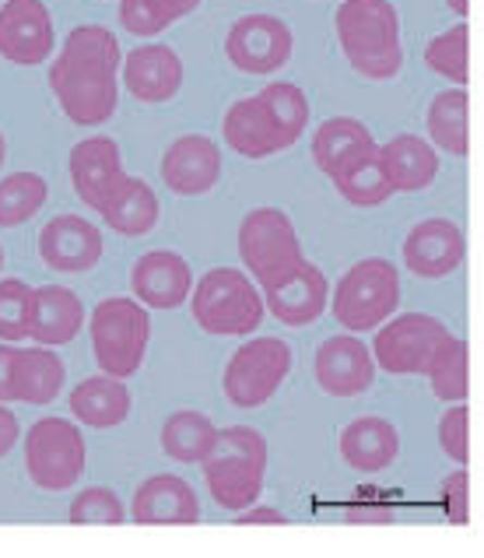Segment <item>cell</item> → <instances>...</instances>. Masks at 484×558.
Returning <instances> with one entry per match:
<instances>
[{"instance_id": "1", "label": "cell", "mask_w": 484, "mask_h": 558, "mask_svg": "<svg viewBox=\"0 0 484 558\" xmlns=\"http://www.w3.org/2000/svg\"><path fill=\"white\" fill-rule=\"evenodd\" d=\"M120 39L106 25H77L50 63V88L63 117L77 126H102L120 106Z\"/></svg>"}, {"instance_id": "2", "label": "cell", "mask_w": 484, "mask_h": 558, "mask_svg": "<svg viewBox=\"0 0 484 558\" xmlns=\"http://www.w3.org/2000/svg\"><path fill=\"white\" fill-rule=\"evenodd\" d=\"M310 99L292 82H270L264 92L229 106L221 120V137L242 158H270L288 151L305 134Z\"/></svg>"}, {"instance_id": "3", "label": "cell", "mask_w": 484, "mask_h": 558, "mask_svg": "<svg viewBox=\"0 0 484 558\" xmlns=\"http://www.w3.org/2000/svg\"><path fill=\"white\" fill-rule=\"evenodd\" d=\"M337 43L348 63L368 82H390L403 68L400 14L390 0H341L334 14Z\"/></svg>"}, {"instance_id": "4", "label": "cell", "mask_w": 484, "mask_h": 558, "mask_svg": "<svg viewBox=\"0 0 484 558\" xmlns=\"http://www.w3.org/2000/svg\"><path fill=\"white\" fill-rule=\"evenodd\" d=\"M204 482L211 499L221 509H242L256 506L264 492V474H267V439L250 425H229L218 428V442L211 457L204 460Z\"/></svg>"}, {"instance_id": "5", "label": "cell", "mask_w": 484, "mask_h": 558, "mask_svg": "<svg viewBox=\"0 0 484 558\" xmlns=\"http://www.w3.org/2000/svg\"><path fill=\"white\" fill-rule=\"evenodd\" d=\"M190 313L215 338H250L264 324V295L239 267H211L193 284Z\"/></svg>"}, {"instance_id": "6", "label": "cell", "mask_w": 484, "mask_h": 558, "mask_svg": "<svg viewBox=\"0 0 484 558\" xmlns=\"http://www.w3.org/2000/svg\"><path fill=\"white\" fill-rule=\"evenodd\" d=\"M92 352L102 376L126 379L134 376L152 341V316L131 295H109L88 316Z\"/></svg>"}, {"instance_id": "7", "label": "cell", "mask_w": 484, "mask_h": 558, "mask_svg": "<svg viewBox=\"0 0 484 558\" xmlns=\"http://www.w3.org/2000/svg\"><path fill=\"white\" fill-rule=\"evenodd\" d=\"M327 306L348 333L379 330L400 306V270L386 257H365L344 270Z\"/></svg>"}, {"instance_id": "8", "label": "cell", "mask_w": 484, "mask_h": 558, "mask_svg": "<svg viewBox=\"0 0 484 558\" xmlns=\"http://www.w3.org/2000/svg\"><path fill=\"white\" fill-rule=\"evenodd\" d=\"M239 257L250 267L253 284L261 292L292 278L305 264V253L299 243V232L281 207H253L239 226Z\"/></svg>"}, {"instance_id": "9", "label": "cell", "mask_w": 484, "mask_h": 558, "mask_svg": "<svg viewBox=\"0 0 484 558\" xmlns=\"http://www.w3.org/2000/svg\"><path fill=\"white\" fill-rule=\"evenodd\" d=\"M88 446L81 428L68 418H39L25 433V471L43 492H68L81 482Z\"/></svg>"}, {"instance_id": "10", "label": "cell", "mask_w": 484, "mask_h": 558, "mask_svg": "<svg viewBox=\"0 0 484 558\" xmlns=\"http://www.w3.org/2000/svg\"><path fill=\"white\" fill-rule=\"evenodd\" d=\"M288 373H292V348L281 338H253L232 352L221 373V387L239 411H256L281 390Z\"/></svg>"}, {"instance_id": "11", "label": "cell", "mask_w": 484, "mask_h": 558, "mask_svg": "<svg viewBox=\"0 0 484 558\" xmlns=\"http://www.w3.org/2000/svg\"><path fill=\"white\" fill-rule=\"evenodd\" d=\"M449 338H453V330L439 316L400 313L376 330V341L368 352H373V362L379 369L390 376H418L428 369V362Z\"/></svg>"}, {"instance_id": "12", "label": "cell", "mask_w": 484, "mask_h": 558, "mask_svg": "<svg viewBox=\"0 0 484 558\" xmlns=\"http://www.w3.org/2000/svg\"><path fill=\"white\" fill-rule=\"evenodd\" d=\"M292 28L278 14H242L225 36V57L242 74H274L292 60Z\"/></svg>"}, {"instance_id": "13", "label": "cell", "mask_w": 484, "mask_h": 558, "mask_svg": "<svg viewBox=\"0 0 484 558\" xmlns=\"http://www.w3.org/2000/svg\"><path fill=\"white\" fill-rule=\"evenodd\" d=\"M53 14L43 0H4L0 4V57L19 68H39L53 57Z\"/></svg>"}, {"instance_id": "14", "label": "cell", "mask_w": 484, "mask_h": 558, "mask_svg": "<svg viewBox=\"0 0 484 558\" xmlns=\"http://www.w3.org/2000/svg\"><path fill=\"white\" fill-rule=\"evenodd\" d=\"M102 232L81 215H57L39 229V257L60 275H85L102 260Z\"/></svg>"}, {"instance_id": "15", "label": "cell", "mask_w": 484, "mask_h": 558, "mask_svg": "<svg viewBox=\"0 0 484 558\" xmlns=\"http://www.w3.org/2000/svg\"><path fill=\"white\" fill-rule=\"evenodd\" d=\"M161 183L180 197L211 194L221 180V148L207 134H183L161 155Z\"/></svg>"}, {"instance_id": "16", "label": "cell", "mask_w": 484, "mask_h": 558, "mask_svg": "<svg viewBox=\"0 0 484 558\" xmlns=\"http://www.w3.org/2000/svg\"><path fill=\"white\" fill-rule=\"evenodd\" d=\"M313 373L323 393L330 397H359L373 387L376 379V362L368 344L359 333H337L319 344Z\"/></svg>"}, {"instance_id": "17", "label": "cell", "mask_w": 484, "mask_h": 558, "mask_svg": "<svg viewBox=\"0 0 484 558\" xmlns=\"http://www.w3.org/2000/svg\"><path fill=\"white\" fill-rule=\"evenodd\" d=\"M68 169H71L74 194L81 197V204H88L92 211H102V204L112 197V190L126 180L120 145L106 134L77 141L71 148Z\"/></svg>"}, {"instance_id": "18", "label": "cell", "mask_w": 484, "mask_h": 558, "mask_svg": "<svg viewBox=\"0 0 484 558\" xmlns=\"http://www.w3.org/2000/svg\"><path fill=\"white\" fill-rule=\"evenodd\" d=\"M467 239L463 229L449 218H425L403 239V267L414 278H446L463 264Z\"/></svg>"}, {"instance_id": "19", "label": "cell", "mask_w": 484, "mask_h": 558, "mask_svg": "<svg viewBox=\"0 0 484 558\" xmlns=\"http://www.w3.org/2000/svg\"><path fill=\"white\" fill-rule=\"evenodd\" d=\"M131 520L141 527H190L201 520V499L180 474H152L134 492Z\"/></svg>"}, {"instance_id": "20", "label": "cell", "mask_w": 484, "mask_h": 558, "mask_svg": "<svg viewBox=\"0 0 484 558\" xmlns=\"http://www.w3.org/2000/svg\"><path fill=\"white\" fill-rule=\"evenodd\" d=\"M123 85L137 102H169L183 88V60L166 43H144L131 50L120 63Z\"/></svg>"}, {"instance_id": "21", "label": "cell", "mask_w": 484, "mask_h": 558, "mask_svg": "<svg viewBox=\"0 0 484 558\" xmlns=\"http://www.w3.org/2000/svg\"><path fill=\"white\" fill-rule=\"evenodd\" d=\"M131 289L144 310H180L193 292V270L172 250H152L131 267Z\"/></svg>"}, {"instance_id": "22", "label": "cell", "mask_w": 484, "mask_h": 558, "mask_svg": "<svg viewBox=\"0 0 484 558\" xmlns=\"http://www.w3.org/2000/svg\"><path fill=\"white\" fill-rule=\"evenodd\" d=\"M264 306L274 313V320L285 327H313L323 313H327L330 302V281L327 275L305 260L292 278H285L281 284L261 292Z\"/></svg>"}, {"instance_id": "23", "label": "cell", "mask_w": 484, "mask_h": 558, "mask_svg": "<svg viewBox=\"0 0 484 558\" xmlns=\"http://www.w3.org/2000/svg\"><path fill=\"white\" fill-rule=\"evenodd\" d=\"M85 324H88V313L81 306V295L68 289V284H43V289H32L28 338L39 348L71 344Z\"/></svg>"}, {"instance_id": "24", "label": "cell", "mask_w": 484, "mask_h": 558, "mask_svg": "<svg viewBox=\"0 0 484 558\" xmlns=\"http://www.w3.org/2000/svg\"><path fill=\"white\" fill-rule=\"evenodd\" d=\"M379 166L390 180L394 194H418L439 177V151L418 134H397L379 145Z\"/></svg>"}, {"instance_id": "25", "label": "cell", "mask_w": 484, "mask_h": 558, "mask_svg": "<svg viewBox=\"0 0 484 558\" xmlns=\"http://www.w3.org/2000/svg\"><path fill=\"white\" fill-rule=\"evenodd\" d=\"M63 379H68V365L53 352V348H19L11 362V401L22 404H53Z\"/></svg>"}, {"instance_id": "26", "label": "cell", "mask_w": 484, "mask_h": 558, "mask_svg": "<svg viewBox=\"0 0 484 558\" xmlns=\"http://www.w3.org/2000/svg\"><path fill=\"white\" fill-rule=\"evenodd\" d=\"M400 453V436L397 428L379 418V414H362L341 433V457L351 471L362 474H379L397 460Z\"/></svg>"}, {"instance_id": "27", "label": "cell", "mask_w": 484, "mask_h": 558, "mask_svg": "<svg viewBox=\"0 0 484 558\" xmlns=\"http://www.w3.org/2000/svg\"><path fill=\"white\" fill-rule=\"evenodd\" d=\"M71 414L88 428H117L131 414V390L123 379L88 376L71 390Z\"/></svg>"}, {"instance_id": "28", "label": "cell", "mask_w": 484, "mask_h": 558, "mask_svg": "<svg viewBox=\"0 0 484 558\" xmlns=\"http://www.w3.org/2000/svg\"><path fill=\"white\" fill-rule=\"evenodd\" d=\"M330 180L348 204L354 207H379L394 197V186L379 166V145L348 155L341 166L330 172Z\"/></svg>"}, {"instance_id": "29", "label": "cell", "mask_w": 484, "mask_h": 558, "mask_svg": "<svg viewBox=\"0 0 484 558\" xmlns=\"http://www.w3.org/2000/svg\"><path fill=\"white\" fill-rule=\"evenodd\" d=\"M158 194L141 177H126L102 204V221L120 235H148L158 226Z\"/></svg>"}, {"instance_id": "30", "label": "cell", "mask_w": 484, "mask_h": 558, "mask_svg": "<svg viewBox=\"0 0 484 558\" xmlns=\"http://www.w3.org/2000/svg\"><path fill=\"white\" fill-rule=\"evenodd\" d=\"M467 113H471V95L467 88H446L428 102V145L435 151L467 158L471 151V126H467Z\"/></svg>"}, {"instance_id": "31", "label": "cell", "mask_w": 484, "mask_h": 558, "mask_svg": "<svg viewBox=\"0 0 484 558\" xmlns=\"http://www.w3.org/2000/svg\"><path fill=\"white\" fill-rule=\"evenodd\" d=\"M218 442V425L204 411H172L161 425V450L180 464H204Z\"/></svg>"}, {"instance_id": "32", "label": "cell", "mask_w": 484, "mask_h": 558, "mask_svg": "<svg viewBox=\"0 0 484 558\" xmlns=\"http://www.w3.org/2000/svg\"><path fill=\"white\" fill-rule=\"evenodd\" d=\"M373 145H376V137L362 120L330 117V120H323L313 134V162L319 166L323 177H330L348 155L362 151V148H373Z\"/></svg>"}, {"instance_id": "33", "label": "cell", "mask_w": 484, "mask_h": 558, "mask_svg": "<svg viewBox=\"0 0 484 558\" xmlns=\"http://www.w3.org/2000/svg\"><path fill=\"white\" fill-rule=\"evenodd\" d=\"M46 197H50V186L39 177V172H11V177L0 180V229H19L25 221L36 218Z\"/></svg>"}, {"instance_id": "34", "label": "cell", "mask_w": 484, "mask_h": 558, "mask_svg": "<svg viewBox=\"0 0 484 558\" xmlns=\"http://www.w3.org/2000/svg\"><path fill=\"white\" fill-rule=\"evenodd\" d=\"M197 8L201 0H120V25L137 39H155Z\"/></svg>"}, {"instance_id": "35", "label": "cell", "mask_w": 484, "mask_h": 558, "mask_svg": "<svg viewBox=\"0 0 484 558\" xmlns=\"http://www.w3.org/2000/svg\"><path fill=\"white\" fill-rule=\"evenodd\" d=\"M425 376L432 383V393L439 397L443 404H463L467 393H471V376H467V341L453 333V338L435 352Z\"/></svg>"}, {"instance_id": "36", "label": "cell", "mask_w": 484, "mask_h": 558, "mask_svg": "<svg viewBox=\"0 0 484 558\" xmlns=\"http://www.w3.org/2000/svg\"><path fill=\"white\" fill-rule=\"evenodd\" d=\"M425 63L432 74L446 77V82H453L457 88L467 85V68H471V28L467 22H457L453 28L439 32L435 39H428L425 46Z\"/></svg>"}, {"instance_id": "37", "label": "cell", "mask_w": 484, "mask_h": 558, "mask_svg": "<svg viewBox=\"0 0 484 558\" xmlns=\"http://www.w3.org/2000/svg\"><path fill=\"white\" fill-rule=\"evenodd\" d=\"M68 517H71L74 527H92V523L95 527H117V523L126 520V509H123L117 492L95 485V488L77 492Z\"/></svg>"}, {"instance_id": "38", "label": "cell", "mask_w": 484, "mask_h": 558, "mask_svg": "<svg viewBox=\"0 0 484 558\" xmlns=\"http://www.w3.org/2000/svg\"><path fill=\"white\" fill-rule=\"evenodd\" d=\"M32 289L22 278H0V341L19 344L28 338Z\"/></svg>"}, {"instance_id": "39", "label": "cell", "mask_w": 484, "mask_h": 558, "mask_svg": "<svg viewBox=\"0 0 484 558\" xmlns=\"http://www.w3.org/2000/svg\"><path fill=\"white\" fill-rule=\"evenodd\" d=\"M439 446L453 464H467V457H471V411L467 404H453L439 418Z\"/></svg>"}, {"instance_id": "40", "label": "cell", "mask_w": 484, "mask_h": 558, "mask_svg": "<svg viewBox=\"0 0 484 558\" xmlns=\"http://www.w3.org/2000/svg\"><path fill=\"white\" fill-rule=\"evenodd\" d=\"M467 488H471V477H467V471H453L443 482V506H446V520L457 523V527H463L467 523Z\"/></svg>"}, {"instance_id": "41", "label": "cell", "mask_w": 484, "mask_h": 558, "mask_svg": "<svg viewBox=\"0 0 484 558\" xmlns=\"http://www.w3.org/2000/svg\"><path fill=\"white\" fill-rule=\"evenodd\" d=\"M235 523L239 527H281V523H288V517L274 506H250L235 517Z\"/></svg>"}, {"instance_id": "42", "label": "cell", "mask_w": 484, "mask_h": 558, "mask_svg": "<svg viewBox=\"0 0 484 558\" xmlns=\"http://www.w3.org/2000/svg\"><path fill=\"white\" fill-rule=\"evenodd\" d=\"M19 436H22V425H19V418H14V411H8L4 404H0V460L14 450Z\"/></svg>"}, {"instance_id": "43", "label": "cell", "mask_w": 484, "mask_h": 558, "mask_svg": "<svg viewBox=\"0 0 484 558\" xmlns=\"http://www.w3.org/2000/svg\"><path fill=\"white\" fill-rule=\"evenodd\" d=\"M19 344H4L0 341V404H11V362Z\"/></svg>"}, {"instance_id": "44", "label": "cell", "mask_w": 484, "mask_h": 558, "mask_svg": "<svg viewBox=\"0 0 484 558\" xmlns=\"http://www.w3.org/2000/svg\"><path fill=\"white\" fill-rule=\"evenodd\" d=\"M348 520H351V523H390V520H394V509H383V506H359V509H348Z\"/></svg>"}, {"instance_id": "45", "label": "cell", "mask_w": 484, "mask_h": 558, "mask_svg": "<svg viewBox=\"0 0 484 558\" xmlns=\"http://www.w3.org/2000/svg\"><path fill=\"white\" fill-rule=\"evenodd\" d=\"M446 8L460 14V19H467V11H471V0H446Z\"/></svg>"}, {"instance_id": "46", "label": "cell", "mask_w": 484, "mask_h": 558, "mask_svg": "<svg viewBox=\"0 0 484 558\" xmlns=\"http://www.w3.org/2000/svg\"><path fill=\"white\" fill-rule=\"evenodd\" d=\"M4 158H8V141H4V134H0V169H4Z\"/></svg>"}, {"instance_id": "47", "label": "cell", "mask_w": 484, "mask_h": 558, "mask_svg": "<svg viewBox=\"0 0 484 558\" xmlns=\"http://www.w3.org/2000/svg\"><path fill=\"white\" fill-rule=\"evenodd\" d=\"M0 267H4V246H0Z\"/></svg>"}, {"instance_id": "48", "label": "cell", "mask_w": 484, "mask_h": 558, "mask_svg": "<svg viewBox=\"0 0 484 558\" xmlns=\"http://www.w3.org/2000/svg\"><path fill=\"white\" fill-rule=\"evenodd\" d=\"M0 4H4V0H0Z\"/></svg>"}]
</instances>
